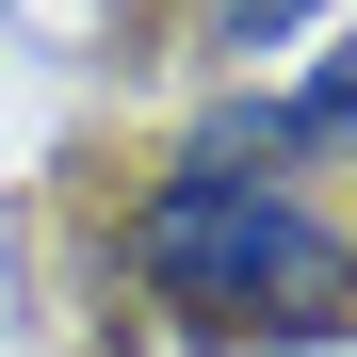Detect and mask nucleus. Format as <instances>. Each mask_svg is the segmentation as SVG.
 I'll return each mask as SVG.
<instances>
[{"label":"nucleus","mask_w":357,"mask_h":357,"mask_svg":"<svg viewBox=\"0 0 357 357\" xmlns=\"http://www.w3.org/2000/svg\"><path fill=\"white\" fill-rule=\"evenodd\" d=\"M211 33L227 49H292V33H325V0H211Z\"/></svg>","instance_id":"3"},{"label":"nucleus","mask_w":357,"mask_h":357,"mask_svg":"<svg viewBox=\"0 0 357 357\" xmlns=\"http://www.w3.org/2000/svg\"><path fill=\"white\" fill-rule=\"evenodd\" d=\"M130 276H146L195 341H292V357H341V227H325L309 178L260 162V114L195 130V146L130 195Z\"/></svg>","instance_id":"1"},{"label":"nucleus","mask_w":357,"mask_h":357,"mask_svg":"<svg viewBox=\"0 0 357 357\" xmlns=\"http://www.w3.org/2000/svg\"><path fill=\"white\" fill-rule=\"evenodd\" d=\"M0 17H17V0H0Z\"/></svg>","instance_id":"4"},{"label":"nucleus","mask_w":357,"mask_h":357,"mask_svg":"<svg viewBox=\"0 0 357 357\" xmlns=\"http://www.w3.org/2000/svg\"><path fill=\"white\" fill-rule=\"evenodd\" d=\"M276 146H292V162H325V146H341V66H309V82L276 98Z\"/></svg>","instance_id":"2"}]
</instances>
